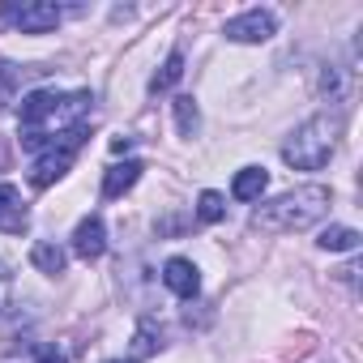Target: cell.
I'll return each mask as SVG.
<instances>
[{
    "label": "cell",
    "mask_w": 363,
    "mask_h": 363,
    "mask_svg": "<svg viewBox=\"0 0 363 363\" xmlns=\"http://www.w3.org/2000/svg\"><path fill=\"white\" fill-rule=\"evenodd\" d=\"M90 90H77V94H56V90H35L22 99V145L30 154H39L52 137L69 133V128H82L86 111H90Z\"/></svg>",
    "instance_id": "1"
},
{
    "label": "cell",
    "mask_w": 363,
    "mask_h": 363,
    "mask_svg": "<svg viewBox=\"0 0 363 363\" xmlns=\"http://www.w3.org/2000/svg\"><path fill=\"white\" fill-rule=\"evenodd\" d=\"M325 210H329V189L303 184V189L282 193L278 201L261 206V210L252 214V223H257L261 231H269V235H291V231H308L312 223H320Z\"/></svg>",
    "instance_id": "2"
},
{
    "label": "cell",
    "mask_w": 363,
    "mask_h": 363,
    "mask_svg": "<svg viewBox=\"0 0 363 363\" xmlns=\"http://www.w3.org/2000/svg\"><path fill=\"white\" fill-rule=\"evenodd\" d=\"M337 133H342V120L337 116H312L286 145H282V158L295 167V171H320L337 145Z\"/></svg>",
    "instance_id": "3"
},
{
    "label": "cell",
    "mask_w": 363,
    "mask_h": 363,
    "mask_svg": "<svg viewBox=\"0 0 363 363\" xmlns=\"http://www.w3.org/2000/svg\"><path fill=\"white\" fill-rule=\"evenodd\" d=\"M82 141H86V124H82V128H69V133H60V137H52V141L39 150L35 167H30V189H48V184H56V179L69 171L73 154L82 150Z\"/></svg>",
    "instance_id": "4"
},
{
    "label": "cell",
    "mask_w": 363,
    "mask_h": 363,
    "mask_svg": "<svg viewBox=\"0 0 363 363\" xmlns=\"http://www.w3.org/2000/svg\"><path fill=\"white\" fill-rule=\"evenodd\" d=\"M223 35H227L231 43H265V39L274 35V13H265V9H248V13L231 18Z\"/></svg>",
    "instance_id": "5"
},
{
    "label": "cell",
    "mask_w": 363,
    "mask_h": 363,
    "mask_svg": "<svg viewBox=\"0 0 363 363\" xmlns=\"http://www.w3.org/2000/svg\"><path fill=\"white\" fill-rule=\"evenodd\" d=\"M13 26L22 35H48L60 26V9L48 5V0H30V5H18L13 9Z\"/></svg>",
    "instance_id": "6"
},
{
    "label": "cell",
    "mask_w": 363,
    "mask_h": 363,
    "mask_svg": "<svg viewBox=\"0 0 363 363\" xmlns=\"http://www.w3.org/2000/svg\"><path fill=\"white\" fill-rule=\"evenodd\" d=\"M103 248H107V227H103L99 214H90V218L77 223V231H73V252H77L82 261H99Z\"/></svg>",
    "instance_id": "7"
},
{
    "label": "cell",
    "mask_w": 363,
    "mask_h": 363,
    "mask_svg": "<svg viewBox=\"0 0 363 363\" xmlns=\"http://www.w3.org/2000/svg\"><path fill=\"white\" fill-rule=\"evenodd\" d=\"M162 282L179 295V299H193L197 291H201V278H197V265L193 261H184V257H171L167 265H162Z\"/></svg>",
    "instance_id": "8"
},
{
    "label": "cell",
    "mask_w": 363,
    "mask_h": 363,
    "mask_svg": "<svg viewBox=\"0 0 363 363\" xmlns=\"http://www.w3.org/2000/svg\"><path fill=\"white\" fill-rule=\"evenodd\" d=\"M141 162L137 158H128V162H116V167H107V175H103V197L107 201H116V197H124L133 184H137V179H141Z\"/></svg>",
    "instance_id": "9"
},
{
    "label": "cell",
    "mask_w": 363,
    "mask_h": 363,
    "mask_svg": "<svg viewBox=\"0 0 363 363\" xmlns=\"http://www.w3.org/2000/svg\"><path fill=\"white\" fill-rule=\"evenodd\" d=\"M0 231L22 235L26 231V210H22V193L13 184H0Z\"/></svg>",
    "instance_id": "10"
},
{
    "label": "cell",
    "mask_w": 363,
    "mask_h": 363,
    "mask_svg": "<svg viewBox=\"0 0 363 363\" xmlns=\"http://www.w3.org/2000/svg\"><path fill=\"white\" fill-rule=\"evenodd\" d=\"M265 189H269L265 167H244V171L235 175V184H231V197H235V201H261Z\"/></svg>",
    "instance_id": "11"
},
{
    "label": "cell",
    "mask_w": 363,
    "mask_h": 363,
    "mask_svg": "<svg viewBox=\"0 0 363 363\" xmlns=\"http://www.w3.org/2000/svg\"><path fill=\"white\" fill-rule=\"evenodd\" d=\"M320 248L325 252H354L359 248V231L354 227H325L320 231Z\"/></svg>",
    "instance_id": "12"
},
{
    "label": "cell",
    "mask_w": 363,
    "mask_h": 363,
    "mask_svg": "<svg viewBox=\"0 0 363 363\" xmlns=\"http://www.w3.org/2000/svg\"><path fill=\"white\" fill-rule=\"evenodd\" d=\"M30 261H35V269H43V274H65V265H69L65 248H56V244H35V248H30Z\"/></svg>",
    "instance_id": "13"
},
{
    "label": "cell",
    "mask_w": 363,
    "mask_h": 363,
    "mask_svg": "<svg viewBox=\"0 0 363 363\" xmlns=\"http://www.w3.org/2000/svg\"><path fill=\"white\" fill-rule=\"evenodd\" d=\"M179 77H184V52H171V56H167V65H162V73H154V82H150V94H162V90H171Z\"/></svg>",
    "instance_id": "14"
},
{
    "label": "cell",
    "mask_w": 363,
    "mask_h": 363,
    "mask_svg": "<svg viewBox=\"0 0 363 363\" xmlns=\"http://www.w3.org/2000/svg\"><path fill=\"white\" fill-rule=\"evenodd\" d=\"M197 218H201V223H223V218H227L223 193H201V197H197Z\"/></svg>",
    "instance_id": "15"
},
{
    "label": "cell",
    "mask_w": 363,
    "mask_h": 363,
    "mask_svg": "<svg viewBox=\"0 0 363 363\" xmlns=\"http://www.w3.org/2000/svg\"><path fill=\"white\" fill-rule=\"evenodd\" d=\"M175 124H179V133H184V137H193L197 133V103L193 99H175Z\"/></svg>",
    "instance_id": "16"
},
{
    "label": "cell",
    "mask_w": 363,
    "mask_h": 363,
    "mask_svg": "<svg viewBox=\"0 0 363 363\" xmlns=\"http://www.w3.org/2000/svg\"><path fill=\"white\" fill-rule=\"evenodd\" d=\"M18 94V69L13 65H0V107Z\"/></svg>",
    "instance_id": "17"
},
{
    "label": "cell",
    "mask_w": 363,
    "mask_h": 363,
    "mask_svg": "<svg viewBox=\"0 0 363 363\" xmlns=\"http://www.w3.org/2000/svg\"><path fill=\"white\" fill-rule=\"evenodd\" d=\"M133 350H137V354H154V350H158V337H154V325H150V320L137 329V337H133Z\"/></svg>",
    "instance_id": "18"
},
{
    "label": "cell",
    "mask_w": 363,
    "mask_h": 363,
    "mask_svg": "<svg viewBox=\"0 0 363 363\" xmlns=\"http://www.w3.org/2000/svg\"><path fill=\"white\" fill-rule=\"evenodd\" d=\"M39 363H69V359H65L60 350H52V346H43V350H39Z\"/></svg>",
    "instance_id": "19"
},
{
    "label": "cell",
    "mask_w": 363,
    "mask_h": 363,
    "mask_svg": "<svg viewBox=\"0 0 363 363\" xmlns=\"http://www.w3.org/2000/svg\"><path fill=\"white\" fill-rule=\"evenodd\" d=\"M5 278H9V265H5V261H0V282H5Z\"/></svg>",
    "instance_id": "20"
},
{
    "label": "cell",
    "mask_w": 363,
    "mask_h": 363,
    "mask_svg": "<svg viewBox=\"0 0 363 363\" xmlns=\"http://www.w3.org/2000/svg\"><path fill=\"white\" fill-rule=\"evenodd\" d=\"M107 363H124V359H107ZM128 363H137V359H128Z\"/></svg>",
    "instance_id": "21"
}]
</instances>
